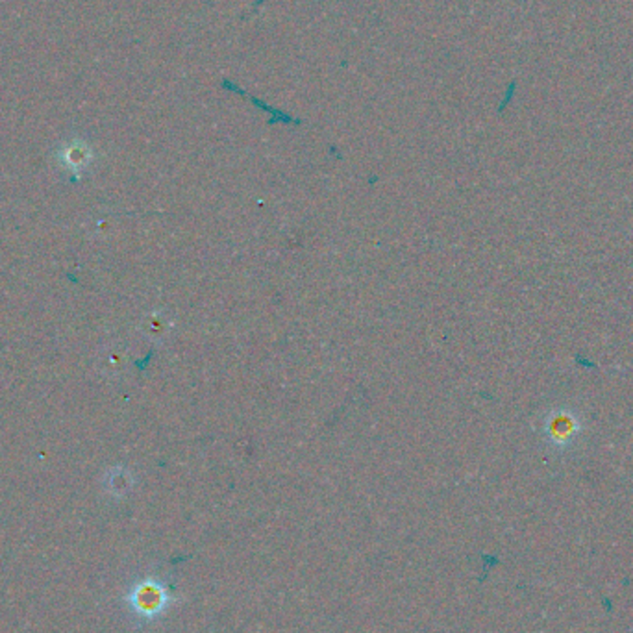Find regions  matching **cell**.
<instances>
[{
  "label": "cell",
  "instance_id": "cell-1",
  "mask_svg": "<svg viewBox=\"0 0 633 633\" xmlns=\"http://www.w3.org/2000/svg\"><path fill=\"white\" fill-rule=\"evenodd\" d=\"M585 418L571 406H557L546 413L540 426V435L552 452L566 454L580 447L585 433Z\"/></svg>",
  "mask_w": 633,
  "mask_h": 633
},
{
  "label": "cell",
  "instance_id": "cell-2",
  "mask_svg": "<svg viewBox=\"0 0 633 633\" xmlns=\"http://www.w3.org/2000/svg\"><path fill=\"white\" fill-rule=\"evenodd\" d=\"M63 161L67 163L69 169L82 170L89 163V150L86 147H69L63 152Z\"/></svg>",
  "mask_w": 633,
  "mask_h": 633
},
{
  "label": "cell",
  "instance_id": "cell-3",
  "mask_svg": "<svg viewBox=\"0 0 633 633\" xmlns=\"http://www.w3.org/2000/svg\"><path fill=\"white\" fill-rule=\"evenodd\" d=\"M167 329L165 325V317L160 313H152L150 317L144 319V334L150 335V337H161Z\"/></svg>",
  "mask_w": 633,
  "mask_h": 633
},
{
  "label": "cell",
  "instance_id": "cell-4",
  "mask_svg": "<svg viewBox=\"0 0 633 633\" xmlns=\"http://www.w3.org/2000/svg\"><path fill=\"white\" fill-rule=\"evenodd\" d=\"M102 363H104V369H106V371L115 372V371H118V367L123 365V360H121V355L115 354V352H111V354H108L106 361H102Z\"/></svg>",
  "mask_w": 633,
  "mask_h": 633
}]
</instances>
